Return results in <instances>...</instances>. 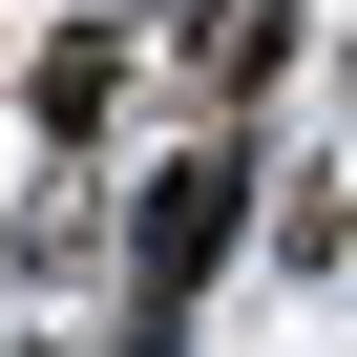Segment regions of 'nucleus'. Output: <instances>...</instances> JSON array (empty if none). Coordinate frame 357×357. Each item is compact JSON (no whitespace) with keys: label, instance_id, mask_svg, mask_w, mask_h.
I'll list each match as a JSON object with an SVG mask.
<instances>
[{"label":"nucleus","instance_id":"nucleus-1","mask_svg":"<svg viewBox=\"0 0 357 357\" xmlns=\"http://www.w3.org/2000/svg\"><path fill=\"white\" fill-rule=\"evenodd\" d=\"M231 190H252V168H231V147H190V168H168V190H147V336H168V315H190V273L231 252Z\"/></svg>","mask_w":357,"mask_h":357}]
</instances>
